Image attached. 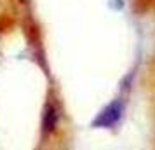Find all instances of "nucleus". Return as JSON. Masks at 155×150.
I'll list each match as a JSON object with an SVG mask.
<instances>
[{
  "label": "nucleus",
  "instance_id": "nucleus-1",
  "mask_svg": "<svg viewBox=\"0 0 155 150\" xmlns=\"http://www.w3.org/2000/svg\"><path fill=\"white\" fill-rule=\"evenodd\" d=\"M77 128L61 89L49 84L42 98L30 150H75Z\"/></svg>",
  "mask_w": 155,
  "mask_h": 150
},
{
  "label": "nucleus",
  "instance_id": "nucleus-2",
  "mask_svg": "<svg viewBox=\"0 0 155 150\" xmlns=\"http://www.w3.org/2000/svg\"><path fill=\"white\" fill-rule=\"evenodd\" d=\"M124 115H126V101L122 98H115L101 112H98V115L92 121V126L96 129H110L112 131L120 126Z\"/></svg>",
  "mask_w": 155,
  "mask_h": 150
}]
</instances>
